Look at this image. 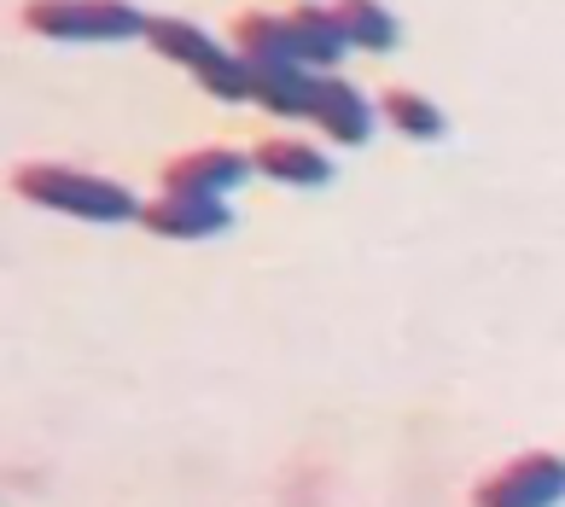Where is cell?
Instances as JSON below:
<instances>
[{"label": "cell", "mask_w": 565, "mask_h": 507, "mask_svg": "<svg viewBox=\"0 0 565 507\" xmlns=\"http://www.w3.org/2000/svg\"><path fill=\"white\" fill-rule=\"evenodd\" d=\"M12 193L41 204V210H65V216L106 222V228L140 222V199L129 187L111 181V176H94V169H76V163H18Z\"/></svg>", "instance_id": "cell-1"}, {"label": "cell", "mask_w": 565, "mask_h": 507, "mask_svg": "<svg viewBox=\"0 0 565 507\" xmlns=\"http://www.w3.org/2000/svg\"><path fill=\"white\" fill-rule=\"evenodd\" d=\"M18 24L41 41H135L146 12L129 0H24Z\"/></svg>", "instance_id": "cell-2"}, {"label": "cell", "mask_w": 565, "mask_h": 507, "mask_svg": "<svg viewBox=\"0 0 565 507\" xmlns=\"http://www.w3.org/2000/svg\"><path fill=\"white\" fill-rule=\"evenodd\" d=\"M565 501V455L525 450L501 473H490L472 490V507H559Z\"/></svg>", "instance_id": "cell-3"}, {"label": "cell", "mask_w": 565, "mask_h": 507, "mask_svg": "<svg viewBox=\"0 0 565 507\" xmlns=\"http://www.w3.org/2000/svg\"><path fill=\"white\" fill-rule=\"evenodd\" d=\"M257 158L234 152V146H193L163 163V193H199V199H227L234 187L250 181Z\"/></svg>", "instance_id": "cell-4"}, {"label": "cell", "mask_w": 565, "mask_h": 507, "mask_svg": "<svg viewBox=\"0 0 565 507\" xmlns=\"http://www.w3.org/2000/svg\"><path fill=\"white\" fill-rule=\"evenodd\" d=\"M140 228L158 240H216L234 228V210L227 199H199V193H163L140 204Z\"/></svg>", "instance_id": "cell-5"}, {"label": "cell", "mask_w": 565, "mask_h": 507, "mask_svg": "<svg viewBox=\"0 0 565 507\" xmlns=\"http://www.w3.org/2000/svg\"><path fill=\"white\" fill-rule=\"evenodd\" d=\"M309 123H316L327 140H339V146H367V135H373L367 99L355 94L344 76H332V71L316 76V105H309Z\"/></svg>", "instance_id": "cell-6"}, {"label": "cell", "mask_w": 565, "mask_h": 507, "mask_svg": "<svg viewBox=\"0 0 565 507\" xmlns=\"http://www.w3.org/2000/svg\"><path fill=\"white\" fill-rule=\"evenodd\" d=\"M227 41H234V53L245 65L257 71H298V41H291V24L275 12H234V24H227Z\"/></svg>", "instance_id": "cell-7"}, {"label": "cell", "mask_w": 565, "mask_h": 507, "mask_svg": "<svg viewBox=\"0 0 565 507\" xmlns=\"http://www.w3.org/2000/svg\"><path fill=\"white\" fill-rule=\"evenodd\" d=\"M250 158H257V176L280 181V187H327V181H332V158L321 152V146L298 140V135L263 140Z\"/></svg>", "instance_id": "cell-8"}, {"label": "cell", "mask_w": 565, "mask_h": 507, "mask_svg": "<svg viewBox=\"0 0 565 507\" xmlns=\"http://www.w3.org/2000/svg\"><path fill=\"white\" fill-rule=\"evenodd\" d=\"M286 24H291V41H298L303 71H332L344 59V47H350L339 18H332V7H316V0H298V7L286 12Z\"/></svg>", "instance_id": "cell-9"}, {"label": "cell", "mask_w": 565, "mask_h": 507, "mask_svg": "<svg viewBox=\"0 0 565 507\" xmlns=\"http://www.w3.org/2000/svg\"><path fill=\"white\" fill-rule=\"evenodd\" d=\"M380 117L391 123L403 140H444V129H449V117L437 112V99H426L420 88H403V82H391V88L380 94Z\"/></svg>", "instance_id": "cell-10"}, {"label": "cell", "mask_w": 565, "mask_h": 507, "mask_svg": "<svg viewBox=\"0 0 565 507\" xmlns=\"http://www.w3.org/2000/svg\"><path fill=\"white\" fill-rule=\"evenodd\" d=\"M316 76L321 71H257L250 65V105H263V112L275 117H309V105H316Z\"/></svg>", "instance_id": "cell-11"}, {"label": "cell", "mask_w": 565, "mask_h": 507, "mask_svg": "<svg viewBox=\"0 0 565 507\" xmlns=\"http://www.w3.org/2000/svg\"><path fill=\"white\" fill-rule=\"evenodd\" d=\"M332 18H339L350 47H362V53H391L396 35H403L385 0H332Z\"/></svg>", "instance_id": "cell-12"}, {"label": "cell", "mask_w": 565, "mask_h": 507, "mask_svg": "<svg viewBox=\"0 0 565 507\" xmlns=\"http://www.w3.org/2000/svg\"><path fill=\"white\" fill-rule=\"evenodd\" d=\"M146 47H152L158 59H175V65L186 71H199V65H211V59L222 53L211 35H204L199 24H186V18H146Z\"/></svg>", "instance_id": "cell-13"}, {"label": "cell", "mask_w": 565, "mask_h": 507, "mask_svg": "<svg viewBox=\"0 0 565 507\" xmlns=\"http://www.w3.org/2000/svg\"><path fill=\"white\" fill-rule=\"evenodd\" d=\"M193 76H199V88L211 99H222V105H245L250 99V65L239 53H216L211 65H199Z\"/></svg>", "instance_id": "cell-14"}]
</instances>
